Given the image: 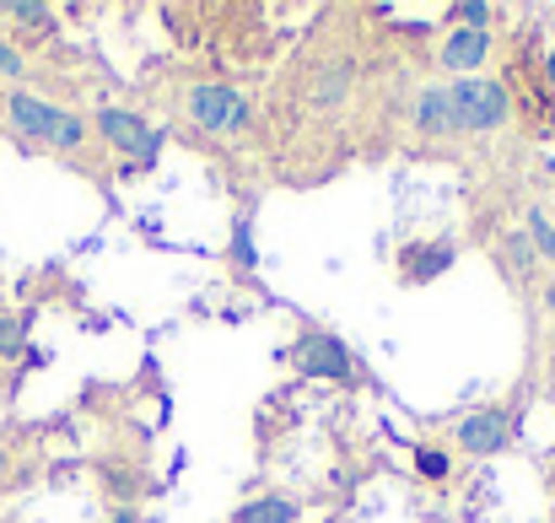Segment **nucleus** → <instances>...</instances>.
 <instances>
[{"instance_id": "nucleus-12", "label": "nucleus", "mask_w": 555, "mask_h": 523, "mask_svg": "<svg viewBox=\"0 0 555 523\" xmlns=\"http://www.w3.org/2000/svg\"><path fill=\"white\" fill-rule=\"evenodd\" d=\"M346 87H351V71H346V65H330V71L319 76V87H313V103L324 109V103H335Z\"/></svg>"}, {"instance_id": "nucleus-11", "label": "nucleus", "mask_w": 555, "mask_h": 523, "mask_svg": "<svg viewBox=\"0 0 555 523\" xmlns=\"http://www.w3.org/2000/svg\"><path fill=\"white\" fill-rule=\"evenodd\" d=\"M11 22H22L27 33H49L54 27V16H49V5H27V0H16V5H0Z\"/></svg>"}, {"instance_id": "nucleus-6", "label": "nucleus", "mask_w": 555, "mask_h": 523, "mask_svg": "<svg viewBox=\"0 0 555 523\" xmlns=\"http://www.w3.org/2000/svg\"><path fill=\"white\" fill-rule=\"evenodd\" d=\"M5 114H11V125H16L27 141H38V146H49L54 119H60V109L43 103V98H33V92H11V98H5Z\"/></svg>"}, {"instance_id": "nucleus-5", "label": "nucleus", "mask_w": 555, "mask_h": 523, "mask_svg": "<svg viewBox=\"0 0 555 523\" xmlns=\"http://www.w3.org/2000/svg\"><path fill=\"white\" fill-rule=\"evenodd\" d=\"M459 443H464V454H475V459L502 454V448L513 443L507 410H475V416H464V421H459Z\"/></svg>"}, {"instance_id": "nucleus-13", "label": "nucleus", "mask_w": 555, "mask_h": 523, "mask_svg": "<svg viewBox=\"0 0 555 523\" xmlns=\"http://www.w3.org/2000/svg\"><path fill=\"white\" fill-rule=\"evenodd\" d=\"M529 243H534L545 259H555V221L545 211H529Z\"/></svg>"}, {"instance_id": "nucleus-15", "label": "nucleus", "mask_w": 555, "mask_h": 523, "mask_svg": "<svg viewBox=\"0 0 555 523\" xmlns=\"http://www.w3.org/2000/svg\"><path fill=\"white\" fill-rule=\"evenodd\" d=\"M22 71H27V65H22V49H16V43H5V38H0V76H5V81H16V76H22Z\"/></svg>"}, {"instance_id": "nucleus-18", "label": "nucleus", "mask_w": 555, "mask_h": 523, "mask_svg": "<svg viewBox=\"0 0 555 523\" xmlns=\"http://www.w3.org/2000/svg\"><path fill=\"white\" fill-rule=\"evenodd\" d=\"M507 254H513L518 265H529V259H534V243H529L524 232H513V238H507Z\"/></svg>"}, {"instance_id": "nucleus-7", "label": "nucleus", "mask_w": 555, "mask_h": 523, "mask_svg": "<svg viewBox=\"0 0 555 523\" xmlns=\"http://www.w3.org/2000/svg\"><path fill=\"white\" fill-rule=\"evenodd\" d=\"M486 49H491V43H486V27H480V33H475V27H453V38L442 43V65H448V71H475V65L486 60Z\"/></svg>"}, {"instance_id": "nucleus-16", "label": "nucleus", "mask_w": 555, "mask_h": 523, "mask_svg": "<svg viewBox=\"0 0 555 523\" xmlns=\"http://www.w3.org/2000/svg\"><path fill=\"white\" fill-rule=\"evenodd\" d=\"M16 350H22V324L0 314V356H16Z\"/></svg>"}, {"instance_id": "nucleus-20", "label": "nucleus", "mask_w": 555, "mask_h": 523, "mask_svg": "<svg viewBox=\"0 0 555 523\" xmlns=\"http://www.w3.org/2000/svg\"><path fill=\"white\" fill-rule=\"evenodd\" d=\"M545 71H551V81H555V49H551V60H545Z\"/></svg>"}, {"instance_id": "nucleus-21", "label": "nucleus", "mask_w": 555, "mask_h": 523, "mask_svg": "<svg viewBox=\"0 0 555 523\" xmlns=\"http://www.w3.org/2000/svg\"><path fill=\"white\" fill-rule=\"evenodd\" d=\"M114 523H135V513H119V519H114Z\"/></svg>"}, {"instance_id": "nucleus-23", "label": "nucleus", "mask_w": 555, "mask_h": 523, "mask_svg": "<svg viewBox=\"0 0 555 523\" xmlns=\"http://www.w3.org/2000/svg\"><path fill=\"white\" fill-rule=\"evenodd\" d=\"M0 470H5V448H0Z\"/></svg>"}, {"instance_id": "nucleus-4", "label": "nucleus", "mask_w": 555, "mask_h": 523, "mask_svg": "<svg viewBox=\"0 0 555 523\" xmlns=\"http://www.w3.org/2000/svg\"><path fill=\"white\" fill-rule=\"evenodd\" d=\"M98 130H103V136H108V141H114L125 157H141V163H152V157L163 152V141H168L163 130L141 125L130 109H103V114H98Z\"/></svg>"}, {"instance_id": "nucleus-22", "label": "nucleus", "mask_w": 555, "mask_h": 523, "mask_svg": "<svg viewBox=\"0 0 555 523\" xmlns=\"http://www.w3.org/2000/svg\"><path fill=\"white\" fill-rule=\"evenodd\" d=\"M551 324H555V286H551Z\"/></svg>"}, {"instance_id": "nucleus-3", "label": "nucleus", "mask_w": 555, "mask_h": 523, "mask_svg": "<svg viewBox=\"0 0 555 523\" xmlns=\"http://www.w3.org/2000/svg\"><path fill=\"white\" fill-rule=\"evenodd\" d=\"M292 367L308 378H346L351 372V350L340 346L330 330H308L292 341Z\"/></svg>"}, {"instance_id": "nucleus-8", "label": "nucleus", "mask_w": 555, "mask_h": 523, "mask_svg": "<svg viewBox=\"0 0 555 523\" xmlns=\"http://www.w3.org/2000/svg\"><path fill=\"white\" fill-rule=\"evenodd\" d=\"M415 125L421 136H453V103H448V87H426L415 98Z\"/></svg>"}, {"instance_id": "nucleus-14", "label": "nucleus", "mask_w": 555, "mask_h": 523, "mask_svg": "<svg viewBox=\"0 0 555 523\" xmlns=\"http://www.w3.org/2000/svg\"><path fill=\"white\" fill-rule=\"evenodd\" d=\"M415 470H421L426 481H442V475H448V454H437V448H421V454H415Z\"/></svg>"}, {"instance_id": "nucleus-2", "label": "nucleus", "mask_w": 555, "mask_h": 523, "mask_svg": "<svg viewBox=\"0 0 555 523\" xmlns=\"http://www.w3.org/2000/svg\"><path fill=\"white\" fill-rule=\"evenodd\" d=\"M189 114L205 130H243L248 125V98L237 87H194L189 92Z\"/></svg>"}, {"instance_id": "nucleus-10", "label": "nucleus", "mask_w": 555, "mask_h": 523, "mask_svg": "<svg viewBox=\"0 0 555 523\" xmlns=\"http://www.w3.org/2000/svg\"><path fill=\"white\" fill-rule=\"evenodd\" d=\"M292 519H297V508L286 497H264V502L237 508V523H292Z\"/></svg>"}, {"instance_id": "nucleus-1", "label": "nucleus", "mask_w": 555, "mask_h": 523, "mask_svg": "<svg viewBox=\"0 0 555 523\" xmlns=\"http://www.w3.org/2000/svg\"><path fill=\"white\" fill-rule=\"evenodd\" d=\"M448 103H453V130H496L507 119V92L496 81L459 76L448 87Z\"/></svg>"}, {"instance_id": "nucleus-24", "label": "nucleus", "mask_w": 555, "mask_h": 523, "mask_svg": "<svg viewBox=\"0 0 555 523\" xmlns=\"http://www.w3.org/2000/svg\"><path fill=\"white\" fill-rule=\"evenodd\" d=\"M551 174H555V157H551Z\"/></svg>"}, {"instance_id": "nucleus-25", "label": "nucleus", "mask_w": 555, "mask_h": 523, "mask_svg": "<svg viewBox=\"0 0 555 523\" xmlns=\"http://www.w3.org/2000/svg\"><path fill=\"white\" fill-rule=\"evenodd\" d=\"M551 330H555V324H551Z\"/></svg>"}, {"instance_id": "nucleus-9", "label": "nucleus", "mask_w": 555, "mask_h": 523, "mask_svg": "<svg viewBox=\"0 0 555 523\" xmlns=\"http://www.w3.org/2000/svg\"><path fill=\"white\" fill-rule=\"evenodd\" d=\"M453 265V243H431V248H415L410 259H404V281H431V276H442Z\"/></svg>"}, {"instance_id": "nucleus-17", "label": "nucleus", "mask_w": 555, "mask_h": 523, "mask_svg": "<svg viewBox=\"0 0 555 523\" xmlns=\"http://www.w3.org/2000/svg\"><path fill=\"white\" fill-rule=\"evenodd\" d=\"M232 259H237V265H254V243H248V221H237V232H232Z\"/></svg>"}, {"instance_id": "nucleus-19", "label": "nucleus", "mask_w": 555, "mask_h": 523, "mask_svg": "<svg viewBox=\"0 0 555 523\" xmlns=\"http://www.w3.org/2000/svg\"><path fill=\"white\" fill-rule=\"evenodd\" d=\"M459 16H464V22H469V27L480 33V22H491V5H480V0H469V5H464Z\"/></svg>"}]
</instances>
